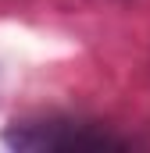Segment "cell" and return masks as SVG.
<instances>
[{"label": "cell", "instance_id": "1", "mask_svg": "<svg viewBox=\"0 0 150 153\" xmlns=\"http://www.w3.org/2000/svg\"><path fill=\"white\" fill-rule=\"evenodd\" d=\"M4 143L22 153H68V150H125V139L82 125V121H22L4 132Z\"/></svg>", "mask_w": 150, "mask_h": 153}]
</instances>
